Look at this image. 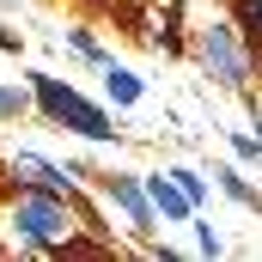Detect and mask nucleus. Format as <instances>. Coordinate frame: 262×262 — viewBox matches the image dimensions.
<instances>
[{"mask_svg":"<svg viewBox=\"0 0 262 262\" xmlns=\"http://www.w3.org/2000/svg\"><path fill=\"white\" fill-rule=\"evenodd\" d=\"M18 232L31 238V244H43V250H55L73 238V213H67V201L43 195V189H31V195H18Z\"/></svg>","mask_w":262,"mask_h":262,"instance_id":"nucleus-1","label":"nucleus"},{"mask_svg":"<svg viewBox=\"0 0 262 262\" xmlns=\"http://www.w3.org/2000/svg\"><path fill=\"white\" fill-rule=\"evenodd\" d=\"M232 146H238V159H262V140H256V134H238Z\"/></svg>","mask_w":262,"mask_h":262,"instance_id":"nucleus-9","label":"nucleus"},{"mask_svg":"<svg viewBox=\"0 0 262 262\" xmlns=\"http://www.w3.org/2000/svg\"><path fill=\"white\" fill-rule=\"evenodd\" d=\"M104 79H110V98H116V104H140V79H134L128 67H110Z\"/></svg>","mask_w":262,"mask_h":262,"instance_id":"nucleus-7","label":"nucleus"},{"mask_svg":"<svg viewBox=\"0 0 262 262\" xmlns=\"http://www.w3.org/2000/svg\"><path fill=\"white\" fill-rule=\"evenodd\" d=\"M18 177H31V183H43V189H67V177L49 159H37V152H18Z\"/></svg>","mask_w":262,"mask_h":262,"instance_id":"nucleus-6","label":"nucleus"},{"mask_svg":"<svg viewBox=\"0 0 262 262\" xmlns=\"http://www.w3.org/2000/svg\"><path fill=\"white\" fill-rule=\"evenodd\" d=\"M171 177H177V183H183V189H189V201H201V177H195V171H183V165H177V171H171Z\"/></svg>","mask_w":262,"mask_h":262,"instance_id":"nucleus-10","label":"nucleus"},{"mask_svg":"<svg viewBox=\"0 0 262 262\" xmlns=\"http://www.w3.org/2000/svg\"><path fill=\"white\" fill-rule=\"evenodd\" d=\"M201 55H207V67H213V79H220V85H232V92H244V85H250V61H244V49H238L232 25H213V31H207V43H201Z\"/></svg>","mask_w":262,"mask_h":262,"instance_id":"nucleus-3","label":"nucleus"},{"mask_svg":"<svg viewBox=\"0 0 262 262\" xmlns=\"http://www.w3.org/2000/svg\"><path fill=\"white\" fill-rule=\"evenodd\" d=\"M110 195L122 201V213L134 220V232H152V201L140 195V183H134V177H110Z\"/></svg>","mask_w":262,"mask_h":262,"instance_id":"nucleus-5","label":"nucleus"},{"mask_svg":"<svg viewBox=\"0 0 262 262\" xmlns=\"http://www.w3.org/2000/svg\"><path fill=\"white\" fill-rule=\"evenodd\" d=\"M220 183H226V195H238V201H256V189H250V183H244V177H238L232 165L220 171Z\"/></svg>","mask_w":262,"mask_h":262,"instance_id":"nucleus-8","label":"nucleus"},{"mask_svg":"<svg viewBox=\"0 0 262 262\" xmlns=\"http://www.w3.org/2000/svg\"><path fill=\"white\" fill-rule=\"evenodd\" d=\"M250 18H256V25H262V0H250Z\"/></svg>","mask_w":262,"mask_h":262,"instance_id":"nucleus-11","label":"nucleus"},{"mask_svg":"<svg viewBox=\"0 0 262 262\" xmlns=\"http://www.w3.org/2000/svg\"><path fill=\"white\" fill-rule=\"evenodd\" d=\"M37 98H43V110H49L55 122H73V128H79V134H92V140H110V134H116L104 110H92L79 92H67L61 79H49V73H37Z\"/></svg>","mask_w":262,"mask_h":262,"instance_id":"nucleus-2","label":"nucleus"},{"mask_svg":"<svg viewBox=\"0 0 262 262\" xmlns=\"http://www.w3.org/2000/svg\"><path fill=\"white\" fill-rule=\"evenodd\" d=\"M146 195H152V207H159L165 220H189V207H195V201H189V189H183L171 171H165V177H152V183H146Z\"/></svg>","mask_w":262,"mask_h":262,"instance_id":"nucleus-4","label":"nucleus"}]
</instances>
